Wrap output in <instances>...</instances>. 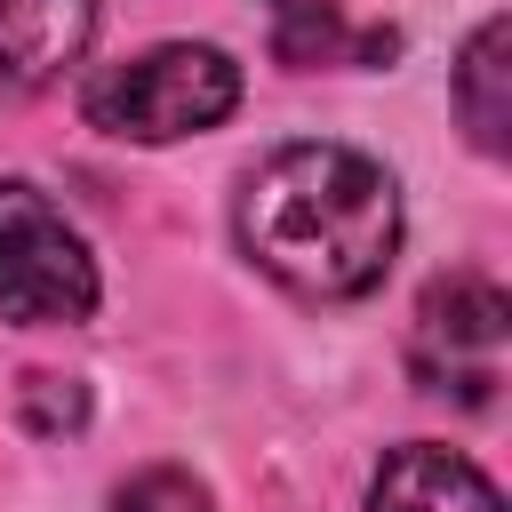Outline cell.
I'll use <instances>...</instances> for the list:
<instances>
[{"instance_id":"obj_9","label":"cell","mask_w":512,"mask_h":512,"mask_svg":"<svg viewBox=\"0 0 512 512\" xmlns=\"http://www.w3.org/2000/svg\"><path fill=\"white\" fill-rule=\"evenodd\" d=\"M112 512H216V504H208V488H200L192 472H176V464H152V472L120 480Z\"/></svg>"},{"instance_id":"obj_5","label":"cell","mask_w":512,"mask_h":512,"mask_svg":"<svg viewBox=\"0 0 512 512\" xmlns=\"http://www.w3.org/2000/svg\"><path fill=\"white\" fill-rule=\"evenodd\" d=\"M368 512H504V496L472 456H456L440 440H408L376 464Z\"/></svg>"},{"instance_id":"obj_2","label":"cell","mask_w":512,"mask_h":512,"mask_svg":"<svg viewBox=\"0 0 512 512\" xmlns=\"http://www.w3.org/2000/svg\"><path fill=\"white\" fill-rule=\"evenodd\" d=\"M240 104V64L208 40H160L144 56L104 64L80 88L88 128L120 136V144H176V136H208L216 120H232Z\"/></svg>"},{"instance_id":"obj_1","label":"cell","mask_w":512,"mask_h":512,"mask_svg":"<svg viewBox=\"0 0 512 512\" xmlns=\"http://www.w3.org/2000/svg\"><path fill=\"white\" fill-rule=\"evenodd\" d=\"M232 224L264 280L312 304H352L392 272L400 192L352 144H280L240 176Z\"/></svg>"},{"instance_id":"obj_7","label":"cell","mask_w":512,"mask_h":512,"mask_svg":"<svg viewBox=\"0 0 512 512\" xmlns=\"http://www.w3.org/2000/svg\"><path fill=\"white\" fill-rule=\"evenodd\" d=\"M456 120L496 160L512 144V16H488L456 56Z\"/></svg>"},{"instance_id":"obj_10","label":"cell","mask_w":512,"mask_h":512,"mask_svg":"<svg viewBox=\"0 0 512 512\" xmlns=\"http://www.w3.org/2000/svg\"><path fill=\"white\" fill-rule=\"evenodd\" d=\"M32 424L56 432V424H80V392L64 376H32Z\"/></svg>"},{"instance_id":"obj_8","label":"cell","mask_w":512,"mask_h":512,"mask_svg":"<svg viewBox=\"0 0 512 512\" xmlns=\"http://www.w3.org/2000/svg\"><path fill=\"white\" fill-rule=\"evenodd\" d=\"M280 56H288L296 72L344 64V56H392V32H344L336 8H320V0H280Z\"/></svg>"},{"instance_id":"obj_4","label":"cell","mask_w":512,"mask_h":512,"mask_svg":"<svg viewBox=\"0 0 512 512\" xmlns=\"http://www.w3.org/2000/svg\"><path fill=\"white\" fill-rule=\"evenodd\" d=\"M504 328H512V304L496 280L480 272H448L424 288L416 304V336H408V368L424 392H456L464 408H488L496 400V376H504Z\"/></svg>"},{"instance_id":"obj_6","label":"cell","mask_w":512,"mask_h":512,"mask_svg":"<svg viewBox=\"0 0 512 512\" xmlns=\"http://www.w3.org/2000/svg\"><path fill=\"white\" fill-rule=\"evenodd\" d=\"M96 40V0H0V88L64 80Z\"/></svg>"},{"instance_id":"obj_3","label":"cell","mask_w":512,"mask_h":512,"mask_svg":"<svg viewBox=\"0 0 512 512\" xmlns=\"http://www.w3.org/2000/svg\"><path fill=\"white\" fill-rule=\"evenodd\" d=\"M96 312V256L40 184H0V320L72 328Z\"/></svg>"}]
</instances>
